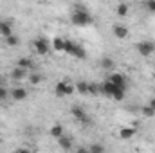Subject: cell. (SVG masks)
<instances>
[{
    "mask_svg": "<svg viewBox=\"0 0 155 153\" xmlns=\"http://www.w3.org/2000/svg\"><path fill=\"white\" fill-rule=\"evenodd\" d=\"M153 72H155V67H153Z\"/></svg>",
    "mask_w": 155,
    "mask_h": 153,
    "instance_id": "obj_34",
    "label": "cell"
},
{
    "mask_svg": "<svg viewBox=\"0 0 155 153\" xmlns=\"http://www.w3.org/2000/svg\"><path fill=\"white\" fill-rule=\"evenodd\" d=\"M134 135H135V128H132V126H124V128L119 130V137H121L123 141H128V139H132Z\"/></svg>",
    "mask_w": 155,
    "mask_h": 153,
    "instance_id": "obj_11",
    "label": "cell"
},
{
    "mask_svg": "<svg viewBox=\"0 0 155 153\" xmlns=\"http://www.w3.org/2000/svg\"><path fill=\"white\" fill-rule=\"evenodd\" d=\"M33 47H35V50H36L38 54H47L49 49H51V43L45 38H36L33 41Z\"/></svg>",
    "mask_w": 155,
    "mask_h": 153,
    "instance_id": "obj_5",
    "label": "cell"
},
{
    "mask_svg": "<svg viewBox=\"0 0 155 153\" xmlns=\"http://www.w3.org/2000/svg\"><path fill=\"white\" fill-rule=\"evenodd\" d=\"M71 114L74 115V117H76L78 121H83V122H88V117H87V112H85V110H83L81 106H76V105H74V106L71 108Z\"/></svg>",
    "mask_w": 155,
    "mask_h": 153,
    "instance_id": "obj_9",
    "label": "cell"
},
{
    "mask_svg": "<svg viewBox=\"0 0 155 153\" xmlns=\"http://www.w3.org/2000/svg\"><path fill=\"white\" fill-rule=\"evenodd\" d=\"M101 67H103V69H107V70H112V69H114V60H112V58H108V56H107V58H103V60H101Z\"/></svg>",
    "mask_w": 155,
    "mask_h": 153,
    "instance_id": "obj_19",
    "label": "cell"
},
{
    "mask_svg": "<svg viewBox=\"0 0 155 153\" xmlns=\"http://www.w3.org/2000/svg\"><path fill=\"white\" fill-rule=\"evenodd\" d=\"M112 29H114V36H116V38H119V40H124L126 36H128V27H126V25L116 24Z\"/></svg>",
    "mask_w": 155,
    "mask_h": 153,
    "instance_id": "obj_10",
    "label": "cell"
},
{
    "mask_svg": "<svg viewBox=\"0 0 155 153\" xmlns=\"http://www.w3.org/2000/svg\"><path fill=\"white\" fill-rule=\"evenodd\" d=\"M29 79H31V83H33V85H38L40 81H41V76H38V74H31Z\"/></svg>",
    "mask_w": 155,
    "mask_h": 153,
    "instance_id": "obj_28",
    "label": "cell"
},
{
    "mask_svg": "<svg viewBox=\"0 0 155 153\" xmlns=\"http://www.w3.org/2000/svg\"><path fill=\"white\" fill-rule=\"evenodd\" d=\"M58 144H60L61 150H71V148H72V139H71L69 135H63V137L58 139Z\"/></svg>",
    "mask_w": 155,
    "mask_h": 153,
    "instance_id": "obj_13",
    "label": "cell"
},
{
    "mask_svg": "<svg viewBox=\"0 0 155 153\" xmlns=\"http://www.w3.org/2000/svg\"><path fill=\"white\" fill-rule=\"evenodd\" d=\"M11 77H13L15 81H22V79L27 77V70H24V69H20V67H15V69L11 70Z\"/></svg>",
    "mask_w": 155,
    "mask_h": 153,
    "instance_id": "obj_12",
    "label": "cell"
},
{
    "mask_svg": "<svg viewBox=\"0 0 155 153\" xmlns=\"http://www.w3.org/2000/svg\"><path fill=\"white\" fill-rule=\"evenodd\" d=\"M88 153H105V148H103L99 142H94V144H90Z\"/></svg>",
    "mask_w": 155,
    "mask_h": 153,
    "instance_id": "obj_20",
    "label": "cell"
},
{
    "mask_svg": "<svg viewBox=\"0 0 155 153\" xmlns=\"http://www.w3.org/2000/svg\"><path fill=\"white\" fill-rule=\"evenodd\" d=\"M0 25H2V20H0Z\"/></svg>",
    "mask_w": 155,
    "mask_h": 153,
    "instance_id": "obj_33",
    "label": "cell"
},
{
    "mask_svg": "<svg viewBox=\"0 0 155 153\" xmlns=\"http://www.w3.org/2000/svg\"><path fill=\"white\" fill-rule=\"evenodd\" d=\"M108 81L110 83H114L117 88H123V90H126V77L123 76V74H112V76L108 77Z\"/></svg>",
    "mask_w": 155,
    "mask_h": 153,
    "instance_id": "obj_7",
    "label": "cell"
},
{
    "mask_svg": "<svg viewBox=\"0 0 155 153\" xmlns=\"http://www.w3.org/2000/svg\"><path fill=\"white\" fill-rule=\"evenodd\" d=\"M9 97V90L5 86H0V101H5Z\"/></svg>",
    "mask_w": 155,
    "mask_h": 153,
    "instance_id": "obj_26",
    "label": "cell"
},
{
    "mask_svg": "<svg viewBox=\"0 0 155 153\" xmlns=\"http://www.w3.org/2000/svg\"><path fill=\"white\" fill-rule=\"evenodd\" d=\"M5 43H7V47H16V45L20 43V40H18V36L11 34L9 38H5Z\"/></svg>",
    "mask_w": 155,
    "mask_h": 153,
    "instance_id": "obj_21",
    "label": "cell"
},
{
    "mask_svg": "<svg viewBox=\"0 0 155 153\" xmlns=\"http://www.w3.org/2000/svg\"><path fill=\"white\" fill-rule=\"evenodd\" d=\"M74 86H76V90L79 94H88V83L87 81H78Z\"/></svg>",
    "mask_w": 155,
    "mask_h": 153,
    "instance_id": "obj_17",
    "label": "cell"
},
{
    "mask_svg": "<svg viewBox=\"0 0 155 153\" xmlns=\"http://www.w3.org/2000/svg\"><path fill=\"white\" fill-rule=\"evenodd\" d=\"M141 112H143L144 117H153V115H155V110H153V108H150V106H143V110H141Z\"/></svg>",
    "mask_w": 155,
    "mask_h": 153,
    "instance_id": "obj_24",
    "label": "cell"
},
{
    "mask_svg": "<svg viewBox=\"0 0 155 153\" xmlns=\"http://www.w3.org/2000/svg\"><path fill=\"white\" fill-rule=\"evenodd\" d=\"M99 90H101V92H103L105 96H108V97H112V96H114V92L117 90V86L114 85V83H110V81L107 79L105 83H101V85H99Z\"/></svg>",
    "mask_w": 155,
    "mask_h": 153,
    "instance_id": "obj_8",
    "label": "cell"
},
{
    "mask_svg": "<svg viewBox=\"0 0 155 153\" xmlns=\"http://www.w3.org/2000/svg\"><path fill=\"white\" fill-rule=\"evenodd\" d=\"M0 34H2L4 38H9V36L13 34V29H11V25H9L7 22H2V25H0Z\"/></svg>",
    "mask_w": 155,
    "mask_h": 153,
    "instance_id": "obj_16",
    "label": "cell"
},
{
    "mask_svg": "<svg viewBox=\"0 0 155 153\" xmlns=\"http://www.w3.org/2000/svg\"><path fill=\"white\" fill-rule=\"evenodd\" d=\"M49 132H51V135H52V137H56V139H60V137H63V135H65V132H63V126H61V124H54Z\"/></svg>",
    "mask_w": 155,
    "mask_h": 153,
    "instance_id": "obj_15",
    "label": "cell"
},
{
    "mask_svg": "<svg viewBox=\"0 0 155 153\" xmlns=\"http://www.w3.org/2000/svg\"><path fill=\"white\" fill-rule=\"evenodd\" d=\"M16 153H33V151H31V150H27V148H20Z\"/></svg>",
    "mask_w": 155,
    "mask_h": 153,
    "instance_id": "obj_29",
    "label": "cell"
},
{
    "mask_svg": "<svg viewBox=\"0 0 155 153\" xmlns=\"http://www.w3.org/2000/svg\"><path fill=\"white\" fill-rule=\"evenodd\" d=\"M71 20L74 25H88L92 24V15L83 5H74V13L71 15Z\"/></svg>",
    "mask_w": 155,
    "mask_h": 153,
    "instance_id": "obj_1",
    "label": "cell"
},
{
    "mask_svg": "<svg viewBox=\"0 0 155 153\" xmlns=\"http://www.w3.org/2000/svg\"><path fill=\"white\" fill-rule=\"evenodd\" d=\"M153 50H155V45L150 43V41H139L137 43V52L141 56H144V58H148L150 54H153Z\"/></svg>",
    "mask_w": 155,
    "mask_h": 153,
    "instance_id": "obj_4",
    "label": "cell"
},
{
    "mask_svg": "<svg viewBox=\"0 0 155 153\" xmlns=\"http://www.w3.org/2000/svg\"><path fill=\"white\" fill-rule=\"evenodd\" d=\"M78 153H88V150H78Z\"/></svg>",
    "mask_w": 155,
    "mask_h": 153,
    "instance_id": "obj_31",
    "label": "cell"
},
{
    "mask_svg": "<svg viewBox=\"0 0 155 153\" xmlns=\"http://www.w3.org/2000/svg\"><path fill=\"white\" fill-rule=\"evenodd\" d=\"M112 97H114L116 101H123V99H124V90H123V88H117Z\"/></svg>",
    "mask_w": 155,
    "mask_h": 153,
    "instance_id": "obj_23",
    "label": "cell"
},
{
    "mask_svg": "<svg viewBox=\"0 0 155 153\" xmlns=\"http://www.w3.org/2000/svg\"><path fill=\"white\" fill-rule=\"evenodd\" d=\"M16 67L24 69V70H31L35 65H33V61H31L29 58H20V60H18V63H16Z\"/></svg>",
    "mask_w": 155,
    "mask_h": 153,
    "instance_id": "obj_14",
    "label": "cell"
},
{
    "mask_svg": "<svg viewBox=\"0 0 155 153\" xmlns=\"http://www.w3.org/2000/svg\"><path fill=\"white\" fill-rule=\"evenodd\" d=\"M0 86H2V74H0Z\"/></svg>",
    "mask_w": 155,
    "mask_h": 153,
    "instance_id": "obj_32",
    "label": "cell"
},
{
    "mask_svg": "<svg viewBox=\"0 0 155 153\" xmlns=\"http://www.w3.org/2000/svg\"><path fill=\"white\" fill-rule=\"evenodd\" d=\"M97 92H101V90H99V85L88 83V94H97Z\"/></svg>",
    "mask_w": 155,
    "mask_h": 153,
    "instance_id": "obj_25",
    "label": "cell"
},
{
    "mask_svg": "<svg viewBox=\"0 0 155 153\" xmlns=\"http://www.w3.org/2000/svg\"><path fill=\"white\" fill-rule=\"evenodd\" d=\"M144 5H146V9H148L150 13H155V0H148Z\"/></svg>",
    "mask_w": 155,
    "mask_h": 153,
    "instance_id": "obj_27",
    "label": "cell"
},
{
    "mask_svg": "<svg viewBox=\"0 0 155 153\" xmlns=\"http://www.w3.org/2000/svg\"><path fill=\"white\" fill-rule=\"evenodd\" d=\"M148 106H150V108H153V110H155V97L152 99V101H150V105H148Z\"/></svg>",
    "mask_w": 155,
    "mask_h": 153,
    "instance_id": "obj_30",
    "label": "cell"
},
{
    "mask_svg": "<svg viewBox=\"0 0 155 153\" xmlns=\"http://www.w3.org/2000/svg\"><path fill=\"white\" fill-rule=\"evenodd\" d=\"M117 15L119 16H126L128 15V5L126 4H119L117 5Z\"/></svg>",
    "mask_w": 155,
    "mask_h": 153,
    "instance_id": "obj_22",
    "label": "cell"
},
{
    "mask_svg": "<svg viewBox=\"0 0 155 153\" xmlns=\"http://www.w3.org/2000/svg\"><path fill=\"white\" fill-rule=\"evenodd\" d=\"M74 90H76V86H74L72 83H69V81H58V83H56V86H54V92H56V96H58V97L71 96Z\"/></svg>",
    "mask_w": 155,
    "mask_h": 153,
    "instance_id": "obj_3",
    "label": "cell"
},
{
    "mask_svg": "<svg viewBox=\"0 0 155 153\" xmlns=\"http://www.w3.org/2000/svg\"><path fill=\"white\" fill-rule=\"evenodd\" d=\"M9 96H11L13 101H24V99L27 97V90L22 88V86H15V88L9 92Z\"/></svg>",
    "mask_w": 155,
    "mask_h": 153,
    "instance_id": "obj_6",
    "label": "cell"
},
{
    "mask_svg": "<svg viewBox=\"0 0 155 153\" xmlns=\"http://www.w3.org/2000/svg\"><path fill=\"white\" fill-rule=\"evenodd\" d=\"M63 52L74 56V58H78V60H85V58H87V50H85L81 45H78V43H74V41H71V40H65Z\"/></svg>",
    "mask_w": 155,
    "mask_h": 153,
    "instance_id": "obj_2",
    "label": "cell"
},
{
    "mask_svg": "<svg viewBox=\"0 0 155 153\" xmlns=\"http://www.w3.org/2000/svg\"><path fill=\"white\" fill-rule=\"evenodd\" d=\"M56 50H60V52H63V45H65V40L63 38H54L52 40V43H51Z\"/></svg>",
    "mask_w": 155,
    "mask_h": 153,
    "instance_id": "obj_18",
    "label": "cell"
}]
</instances>
